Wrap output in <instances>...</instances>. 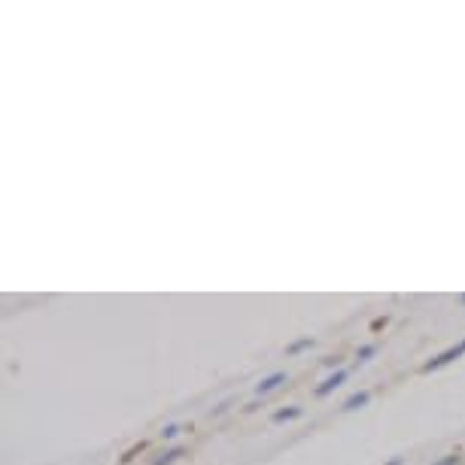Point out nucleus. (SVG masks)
<instances>
[{"label":"nucleus","mask_w":465,"mask_h":465,"mask_svg":"<svg viewBox=\"0 0 465 465\" xmlns=\"http://www.w3.org/2000/svg\"><path fill=\"white\" fill-rule=\"evenodd\" d=\"M347 380V368H337L335 374H329L326 380H322L320 386H316V398H326V396H332V392L337 390V386Z\"/></svg>","instance_id":"1"},{"label":"nucleus","mask_w":465,"mask_h":465,"mask_svg":"<svg viewBox=\"0 0 465 465\" xmlns=\"http://www.w3.org/2000/svg\"><path fill=\"white\" fill-rule=\"evenodd\" d=\"M286 380V371H274V374H267L262 383H256V396H265V392H271V390H277L280 383Z\"/></svg>","instance_id":"2"},{"label":"nucleus","mask_w":465,"mask_h":465,"mask_svg":"<svg viewBox=\"0 0 465 465\" xmlns=\"http://www.w3.org/2000/svg\"><path fill=\"white\" fill-rule=\"evenodd\" d=\"M368 401H371V396H368V392H353V396H350L347 401H344V405H341V411H359V407H365V405H368Z\"/></svg>","instance_id":"3"},{"label":"nucleus","mask_w":465,"mask_h":465,"mask_svg":"<svg viewBox=\"0 0 465 465\" xmlns=\"http://www.w3.org/2000/svg\"><path fill=\"white\" fill-rule=\"evenodd\" d=\"M301 414H305V411H301V407H280V411H274V422H289V420H298L301 417Z\"/></svg>","instance_id":"4"},{"label":"nucleus","mask_w":465,"mask_h":465,"mask_svg":"<svg viewBox=\"0 0 465 465\" xmlns=\"http://www.w3.org/2000/svg\"><path fill=\"white\" fill-rule=\"evenodd\" d=\"M177 456H182V447H171V450H165V453H161L152 465H171L174 460H177Z\"/></svg>","instance_id":"5"},{"label":"nucleus","mask_w":465,"mask_h":465,"mask_svg":"<svg viewBox=\"0 0 465 465\" xmlns=\"http://www.w3.org/2000/svg\"><path fill=\"white\" fill-rule=\"evenodd\" d=\"M307 347H313V337H301V341L289 344L286 353H289V356H295V353H301V350H307Z\"/></svg>","instance_id":"6"},{"label":"nucleus","mask_w":465,"mask_h":465,"mask_svg":"<svg viewBox=\"0 0 465 465\" xmlns=\"http://www.w3.org/2000/svg\"><path fill=\"white\" fill-rule=\"evenodd\" d=\"M374 353H377V344H362V347H359V353H356V359H359V362H368Z\"/></svg>","instance_id":"7"},{"label":"nucleus","mask_w":465,"mask_h":465,"mask_svg":"<svg viewBox=\"0 0 465 465\" xmlns=\"http://www.w3.org/2000/svg\"><path fill=\"white\" fill-rule=\"evenodd\" d=\"M180 432H182V429H180V422H167V426L161 429V438H167V441H171V438H177Z\"/></svg>","instance_id":"8"},{"label":"nucleus","mask_w":465,"mask_h":465,"mask_svg":"<svg viewBox=\"0 0 465 465\" xmlns=\"http://www.w3.org/2000/svg\"><path fill=\"white\" fill-rule=\"evenodd\" d=\"M386 322H390L386 316H377V320L371 322V332H380V329H386Z\"/></svg>","instance_id":"9"},{"label":"nucleus","mask_w":465,"mask_h":465,"mask_svg":"<svg viewBox=\"0 0 465 465\" xmlns=\"http://www.w3.org/2000/svg\"><path fill=\"white\" fill-rule=\"evenodd\" d=\"M456 462H460V456H456V453H450V456H444V460L432 462V465H456Z\"/></svg>","instance_id":"10"},{"label":"nucleus","mask_w":465,"mask_h":465,"mask_svg":"<svg viewBox=\"0 0 465 465\" xmlns=\"http://www.w3.org/2000/svg\"><path fill=\"white\" fill-rule=\"evenodd\" d=\"M143 447H146V444H143V441H140V444H134V447H131V450H128V453H125V456H122V460H125V462H128V460H131V456H134V453H140V450H143Z\"/></svg>","instance_id":"11"},{"label":"nucleus","mask_w":465,"mask_h":465,"mask_svg":"<svg viewBox=\"0 0 465 465\" xmlns=\"http://www.w3.org/2000/svg\"><path fill=\"white\" fill-rule=\"evenodd\" d=\"M322 362H326L329 368H335V371H337V365H341V359H337V356H329V359H322Z\"/></svg>","instance_id":"12"},{"label":"nucleus","mask_w":465,"mask_h":465,"mask_svg":"<svg viewBox=\"0 0 465 465\" xmlns=\"http://www.w3.org/2000/svg\"><path fill=\"white\" fill-rule=\"evenodd\" d=\"M405 460H401V456H396V460H390V465H401Z\"/></svg>","instance_id":"13"},{"label":"nucleus","mask_w":465,"mask_h":465,"mask_svg":"<svg viewBox=\"0 0 465 465\" xmlns=\"http://www.w3.org/2000/svg\"><path fill=\"white\" fill-rule=\"evenodd\" d=\"M460 350H462V353H465V341H460Z\"/></svg>","instance_id":"14"},{"label":"nucleus","mask_w":465,"mask_h":465,"mask_svg":"<svg viewBox=\"0 0 465 465\" xmlns=\"http://www.w3.org/2000/svg\"><path fill=\"white\" fill-rule=\"evenodd\" d=\"M462 305H465V295H462Z\"/></svg>","instance_id":"15"}]
</instances>
